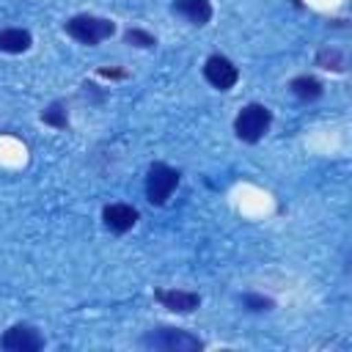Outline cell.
Instances as JSON below:
<instances>
[{
    "label": "cell",
    "instance_id": "1",
    "mask_svg": "<svg viewBox=\"0 0 352 352\" xmlns=\"http://www.w3.org/2000/svg\"><path fill=\"white\" fill-rule=\"evenodd\" d=\"M138 344L151 352H201V349H206V344L195 333H190L184 327H168V324L146 330Z\"/></svg>",
    "mask_w": 352,
    "mask_h": 352
},
{
    "label": "cell",
    "instance_id": "2",
    "mask_svg": "<svg viewBox=\"0 0 352 352\" xmlns=\"http://www.w3.org/2000/svg\"><path fill=\"white\" fill-rule=\"evenodd\" d=\"M63 33L85 47H99L102 41L116 36V22L96 14H74L63 22Z\"/></svg>",
    "mask_w": 352,
    "mask_h": 352
},
{
    "label": "cell",
    "instance_id": "3",
    "mask_svg": "<svg viewBox=\"0 0 352 352\" xmlns=\"http://www.w3.org/2000/svg\"><path fill=\"white\" fill-rule=\"evenodd\" d=\"M272 126V110L261 102H248L234 116V135L242 143H258Z\"/></svg>",
    "mask_w": 352,
    "mask_h": 352
},
{
    "label": "cell",
    "instance_id": "4",
    "mask_svg": "<svg viewBox=\"0 0 352 352\" xmlns=\"http://www.w3.org/2000/svg\"><path fill=\"white\" fill-rule=\"evenodd\" d=\"M179 182H182V173L173 165H168V162H151L148 170H146V184H143L146 201L151 206H165L170 201V195L176 192Z\"/></svg>",
    "mask_w": 352,
    "mask_h": 352
},
{
    "label": "cell",
    "instance_id": "5",
    "mask_svg": "<svg viewBox=\"0 0 352 352\" xmlns=\"http://www.w3.org/2000/svg\"><path fill=\"white\" fill-rule=\"evenodd\" d=\"M44 346H47V338L30 322H16L0 336L3 352H41Z\"/></svg>",
    "mask_w": 352,
    "mask_h": 352
},
{
    "label": "cell",
    "instance_id": "6",
    "mask_svg": "<svg viewBox=\"0 0 352 352\" xmlns=\"http://www.w3.org/2000/svg\"><path fill=\"white\" fill-rule=\"evenodd\" d=\"M201 74H204V80H206L214 91H223V94L231 91V88H236V82H239V66H236L231 58L220 55V52H214V55H209V58L204 60Z\"/></svg>",
    "mask_w": 352,
    "mask_h": 352
},
{
    "label": "cell",
    "instance_id": "7",
    "mask_svg": "<svg viewBox=\"0 0 352 352\" xmlns=\"http://www.w3.org/2000/svg\"><path fill=\"white\" fill-rule=\"evenodd\" d=\"M140 220V212L138 206L132 204H124V201H116V204H104L102 206V226L110 231V234H126L138 226Z\"/></svg>",
    "mask_w": 352,
    "mask_h": 352
},
{
    "label": "cell",
    "instance_id": "8",
    "mask_svg": "<svg viewBox=\"0 0 352 352\" xmlns=\"http://www.w3.org/2000/svg\"><path fill=\"white\" fill-rule=\"evenodd\" d=\"M154 300L165 308V311H170V314H192V311H198V305H201V294L198 292H190V289H176V286H160V289H154Z\"/></svg>",
    "mask_w": 352,
    "mask_h": 352
},
{
    "label": "cell",
    "instance_id": "9",
    "mask_svg": "<svg viewBox=\"0 0 352 352\" xmlns=\"http://www.w3.org/2000/svg\"><path fill=\"white\" fill-rule=\"evenodd\" d=\"M170 14L182 16L192 28H204V25L212 22L214 8H212V0H173L170 3Z\"/></svg>",
    "mask_w": 352,
    "mask_h": 352
},
{
    "label": "cell",
    "instance_id": "10",
    "mask_svg": "<svg viewBox=\"0 0 352 352\" xmlns=\"http://www.w3.org/2000/svg\"><path fill=\"white\" fill-rule=\"evenodd\" d=\"M289 91H292V96L294 99H300V102H316V99H322L324 96V82L316 77V74H294L292 80H289Z\"/></svg>",
    "mask_w": 352,
    "mask_h": 352
},
{
    "label": "cell",
    "instance_id": "11",
    "mask_svg": "<svg viewBox=\"0 0 352 352\" xmlns=\"http://www.w3.org/2000/svg\"><path fill=\"white\" fill-rule=\"evenodd\" d=\"M33 47V33L28 28H3L0 30V52L22 55Z\"/></svg>",
    "mask_w": 352,
    "mask_h": 352
},
{
    "label": "cell",
    "instance_id": "12",
    "mask_svg": "<svg viewBox=\"0 0 352 352\" xmlns=\"http://www.w3.org/2000/svg\"><path fill=\"white\" fill-rule=\"evenodd\" d=\"M38 118H41L44 126H52V129H58V132H66V129H69V107H66L63 99L50 102V104L41 110Z\"/></svg>",
    "mask_w": 352,
    "mask_h": 352
},
{
    "label": "cell",
    "instance_id": "13",
    "mask_svg": "<svg viewBox=\"0 0 352 352\" xmlns=\"http://www.w3.org/2000/svg\"><path fill=\"white\" fill-rule=\"evenodd\" d=\"M314 63L319 69H324V72H333V74H344L346 72V58H344V52L338 47H322L316 52Z\"/></svg>",
    "mask_w": 352,
    "mask_h": 352
},
{
    "label": "cell",
    "instance_id": "14",
    "mask_svg": "<svg viewBox=\"0 0 352 352\" xmlns=\"http://www.w3.org/2000/svg\"><path fill=\"white\" fill-rule=\"evenodd\" d=\"M239 305H242L248 314H270V311H275V300L267 297V294H258V292H245V294H239Z\"/></svg>",
    "mask_w": 352,
    "mask_h": 352
},
{
    "label": "cell",
    "instance_id": "15",
    "mask_svg": "<svg viewBox=\"0 0 352 352\" xmlns=\"http://www.w3.org/2000/svg\"><path fill=\"white\" fill-rule=\"evenodd\" d=\"M124 44L135 47V50H151L157 44V38H154V33H148L143 28H126L124 30Z\"/></svg>",
    "mask_w": 352,
    "mask_h": 352
},
{
    "label": "cell",
    "instance_id": "16",
    "mask_svg": "<svg viewBox=\"0 0 352 352\" xmlns=\"http://www.w3.org/2000/svg\"><path fill=\"white\" fill-rule=\"evenodd\" d=\"M96 74H99V77H107V80H126V77H129L126 69H116V66H99Z\"/></svg>",
    "mask_w": 352,
    "mask_h": 352
}]
</instances>
